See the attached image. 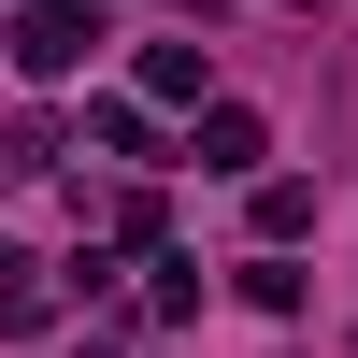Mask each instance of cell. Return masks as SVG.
<instances>
[{"label":"cell","mask_w":358,"mask_h":358,"mask_svg":"<svg viewBox=\"0 0 358 358\" xmlns=\"http://www.w3.org/2000/svg\"><path fill=\"white\" fill-rule=\"evenodd\" d=\"M201 86H215L201 43H143V101H201Z\"/></svg>","instance_id":"cell-3"},{"label":"cell","mask_w":358,"mask_h":358,"mask_svg":"<svg viewBox=\"0 0 358 358\" xmlns=\"http://www.w3.org/2000/svg\"><path fill=\"white\" fill-rule=\"evenodd\" d=\"M258 158H273V129H258L244 101H215V115H201V172H258Z\"/></svg>","instance_id":"cell-2"},{"label":"cell","mask_w":358,"mask_h":358,"mask_svg":"<svg viewBox=\"0 0 358 358\" xmlns=\"http://www.w3.org/2000/svg\"><path fill=\"white\" fill-rule=\"evenodd\" d=\"M86 129H101L115 158H158V115H143V101H86Z\"/></svg>","instance_id":"cell-4"},{"label":"cell","mask_w":358,"mask_h":358,"mask_svg":"<svg viewBox=\"0 0 358 358\" xmlns=\"http://www.w3.org/2000/svg\"><path fill=\"white\" fill-rule=\"evenodd\" d=\"M86 43H101V0H29V15H15V57H29V72H86Z\"/></svg>","instance_id":"cell-1"}]
</instances>
